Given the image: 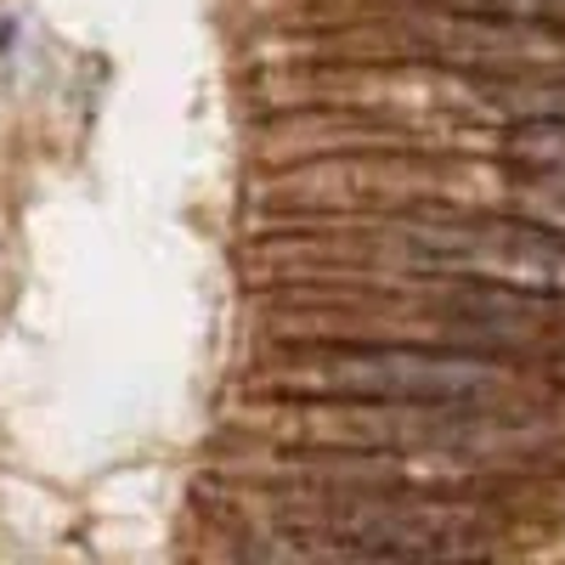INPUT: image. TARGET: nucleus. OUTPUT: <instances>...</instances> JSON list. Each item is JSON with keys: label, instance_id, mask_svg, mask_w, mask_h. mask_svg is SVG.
I'll return each mask as SVG.
<instances>
[{"label": "nucleus", "instance_id": "nucleus-1", "mask_svg": "<svg viewBox=\"0 0 565 565\" xmlns=\"http://www.w3.org/2000/svg\"><path fill=\"white\" fill-rule=\"evenodd\" d=\"M271 441L407 463L441 487L543 481L565 463V407H463V402H271Z\"/></svg>", "mask_w": 565, "mask_h": 565}, {"label": "nucleus", "instance_id": "nucleus-3", "mask_svg": "<svg viewBox=\"0 0 565 565\" xmlns=\"http://www.w3.org/2000/svg\"><path fill=\"white\" fill-rule=\"evenodd\" d=\"M282 396L351 402H463V407H565V391L498 351L447 340H300L271 367Z\"/></svg>", "mask_w": 565, "mask_h": 565}, {"label": "nucleus", "instance_id": "nucleus-5", "mask_svg": "<svg viewBox=\"0 0 565 565\" xmlns=\"http://www.w3.org/2000/svg\"><path fill=\"white\" fill-rule=\"evenodd\" d=\"M509 204L537 226L565 232V119H514L498 130Z\"/></svg>", "mask_w": 565, "mask_h": 565}, {"label": "nucleus", "instance_id": "nucleus-6", "mask_svg": "<svg viewBox=\"0 0 565 565\" xmlns=\"http://www.w3.org/2000/svg\"><path fill=\"white\" fill-rule=\"evenodd\" d=\"M458 12H492V18H526V23H554L565 29V0H441Z\"/></svg>", "mask_w": 565, "mask_h": 565}, {"label": "nucleus", "instance_id": "nucleus-2", "mask_svg": "<svg viewBox=\"0 0 565 565\" xmlns=\"http://www.w3.org/2000/svg\"><path fill=\"white\" fill-rule=\"evenodd\" d=\"M271 532L282 559H385V565H447L498 559L514 543V521L492 498L418 481H295L277 492Z\"/></svg>", "mask_w": 565, "mask_h": 565}, {"label": "nucleus", "instance_id": "nucleus-4", "mask_svg": "<svg viewBox=\"0 0 565 565\" xmlns=\"http://www.w3.org/2000/svg\"><path fill=\"white\" fill-rule=\"evenodd\" d=\"M424 282H509V289L565 295V232L526 215H492L463 204H413L380 221V260Z\"/></svg>", "mask_w": 565, "mask_h": 565}]
</instances>
